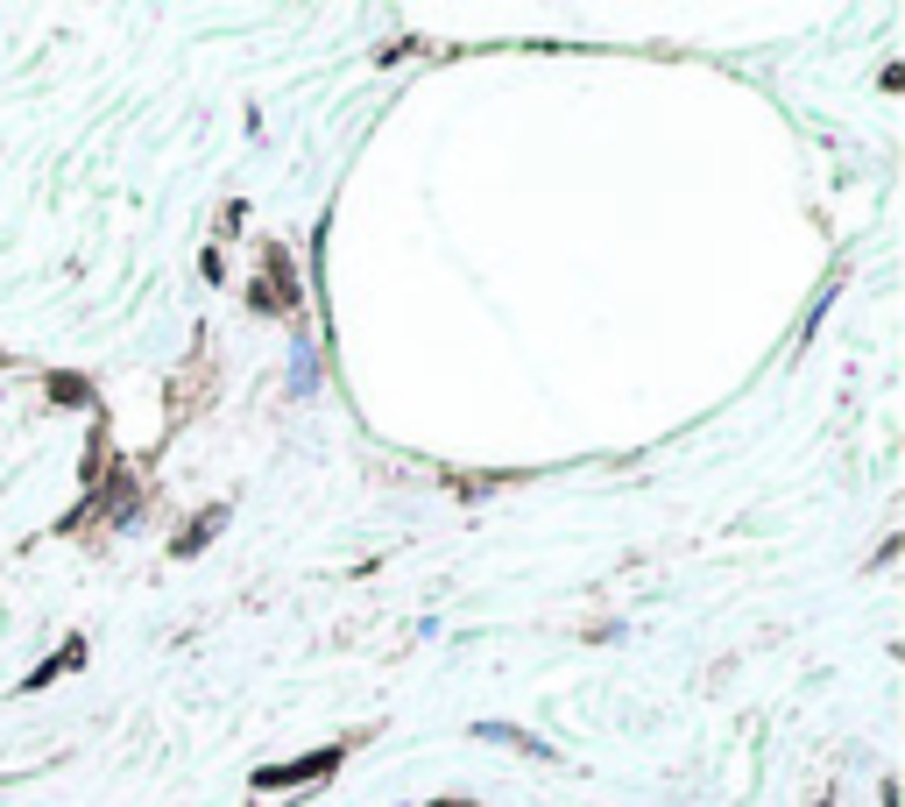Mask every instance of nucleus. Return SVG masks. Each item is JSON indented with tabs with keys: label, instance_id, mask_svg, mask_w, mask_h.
I'll return each mask as SVG.
<instances>
[{
	"label": "nucleus",
	"instance_id": "3",
	"mask_svg": "<svg viewBox=\"0 0 905 807\" xmlns=\"http://www.w3.org/2000/svg\"><path fill=\"white\" fill-rule=\"evenodd\" d=\"M821 807H827V800H821Z\"/></svg>",
	"mask_w": 905,
	"mask_h": 807
},
{
	"label": "nucleus",
	"instance_id": "2",
	"mask_svg": "<svg viewBox=\"0 0 905 807\" xmlns=\"http://www.w3.org/2000/svg\"><path fill=\"white\" fill-rule=\"evenodd\" d=\"M220 517H226V511H205V517H199V525H191V531H185V546H177V552H199V546H205V538H213V525H220Z\"/></svg>",
	"mask_w": 905,
	"mask_h": 807
},
{
	"label": "nucleus",
	"instance_id": "1",
	"mask_svg": "<svg viewBox=\"0 0 905 807\" xmlns=\"http://www.w3.org/2000/svg\"><path fill=\"white\" fill-rule=\"evenodd\" d=\"M326 765H340V751H312V758H297V765H269V772H255L262 786H305V780H319Z\"/></svg>",
	"mask_w": 905,
	"mask_h": 807
}]
</instances>
